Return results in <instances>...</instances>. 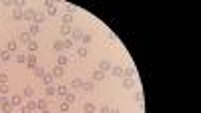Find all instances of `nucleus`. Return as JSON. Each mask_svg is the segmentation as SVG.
Instances as JSON below:
<instances>
[{
    "mask_svg": "<svg viewBox=\"0 0 201 113\" xmlns=\"http://www.w3.org/2000/svg\"><path fill=\"white\" fill-rule=\"evenodd\" d=\"M75 53H77L79 59H85L86 55H89V49H86V47H77V51H75Z\"/></svg>",
    "mask_w": 201,
    "mask_h": 113,
    "instance_id": "nucleus-19",
    "label": "nucleus"
},
{
    "mask_svg": "<svg viewBox=\"0 0 201 113\" xmlns=\"http://www.w3.org/2000/svg\"><path fill=\"white\" fill-rule=\"evenodd\" d=\"M139 109H141V111L145 113V101H139Z\"/></svg>",
    "mask_w": 201,
    "mask_h": 113,
    "instance_id": "nucleus-46",
    "label": "nucleus"
},
{
    "mask_svg": "<svg viewBox=\"0 0 201 113\" xmlns=\"http://www.w3.org/2000/svg\"><path fill=\"white\" fill-rule=\"evenodd\" d=\"M91 81H95V83L105 81V73H103V71H99V69H95V71H93V79H91Z\"/></svg>",
    "mask_w": 201,
    "mask_h": 113,
    "instance_id": "nucleus-9",
    "label": "nucleus"
},
{
    "mask_svg": "<svg viewBox=\"0 0 201 113\" xmlns=\"http://www.w3.org/2000/svg\"><path fill=\"white\" fill-rule=\"evenodd\" d=\"M10 59H12V53H8V51H0V61L2 63H10Z\"/></svg>",
    "mask_w": 201,
    "mask_h": 113,
    "instance_id": "nucleus-16",
    "label": "nucleus"
},
{
    "mask_svg": "<svg viewBox=\"0 0 201 113\" xmlns=\"http://www.w3.org/2000/svg\"><path fill=\"white\" fill-rule=\"evenodd\" d=\"M30 40H32V36H30L28 32H18V39H16V43H24V44H28Z\"/></svg>",
    "mask_w": 201,
    "mask_h": 113,
    "instance_id": "nucleus-10",
    "label": "nucleus"
},
{
    "mask_svg": "<svg viewBox=\"0 0 201 113\" xmlns=\"http://www.w3.org/2000/svg\"><path fill=\"white\" fill-rule=\"evenodd\" d=\"M82 47H86V44H89V43H91V40H93V36L91 35H82Z\"/></svg>",
    "mask_w": 201,
    "mask_h": 113,
    "instance_id": "nucleus-39",
    "label": "nucleus"
},
{
    "mask_svg": "<svg viewBox=\"0 0 201 113\" xmlns=\"http://www.w3.org/2000/svg\"><path fill=\"white\" fill-rule=\"evenodd\" d=\"M36 111H38V103H36L34 99H28L26 105L20 107V113H36Z\"/></svg>",
    "mask_w": 201,
    "mask_h": 113,
    "instance_id": "nucleus-1",
    "label": "nucleus"
},
{
    "mask_svg": "<svg viewBox=\"0 0 201 113\" xmlns=\"http://www.w3.org/2000/svg\"><path fill=\"white\" fill-rule=\"evenodd\" d=\"M38 32H40V26L38 24H34V22H30V28H28V35H38Z\"/></svg>",
    "mask_w": 201,
    "mask_h": 113,
    "instance_id": "nucleus-27",
    "label": "nucleus"
},
{
    "mask_svg": "<svg viewBox=\"0 0 201 113\" xmlns=\"http://www.w3.org/2000/svg\"><path fill=\"white\" fill-rule=\"evenodd\" d=\"M38 103V111H44V109H48V101L46 99H40V101H36Z\"/></svg>",
    "mask_w": 201,
    "mask_h": 113,
    "instance_id": "nucleus-35",
    "label": "nucleus"
},
{
    "mask_svg": "<svg viewBox=\"0 0 201 113\" xmlns=\"http://www.w3.org/2000/svg\"><path fill=\"white\" fill-rule=\"evenodd\" d=\"M82 91H86V93H93V91H95V81H85V85H82Z\"/></svg>",
    "mask_w": 201,
    "mask_h": 113,
    "instance_id": "nucleus-20",
    "label": "nucleus"
},
{
    "mask_svg": "<svg viewBox=\"0 0 201 113\" xmlns=\"http://www.w3.org/2000/svg\"><path fill=\"white\" fill-rule=\"evenodd\" d=\"M107 40H109V43H115L117 36H115V35H109V39H107Z\"/></svg>",
    "mask_w": 201,
    "mask_h": 113,
    "instance_id": "nucleus-45",
    "label": "nucleus"
},
{
    "mask_svg": "<svg viewBox=\"0 0 201 113\" xmlns=\"http://www.w3.org/2000/svg\"><path fill=\"white\" fill-rule=\"evenodd\" d=\"M111 73H113V77H123V67H113Z\"/></svg>",
    "mask_w": 201,
    "mask_h": 113,
    "instance_id": "nucleus-31",
    "label": "nucleus"
},
{
    "mask_svg": "<svg viewBox=\"0 0 201 113\" xmlns=\"http://www.w3.org/2000/svg\"><path fill=\"white\" fill-rule=\"evenodd\" d=\"M62 44H64V51H71L72 47H75V43H72L71 39H62Z\"/></svg>",
    "mask_w": 201,
    "mask_h": 113,
    "instance_id": "nucleus-34",
    "label": "nucleus"
},
{
    "mask_svg": "<svg viewBox=\"0 0 201 113\" xmlns=\"http://www.w3.org/2000/svg\"><path fill=\"white\" fill-rule=\"evenodd\" d=\"M123 77L133 79L135 77V67H125V69H123Z\"/></svg>",
    "mask_w": 201,
    "mask_h": 113,
    "instance_id": "nucleus-21",
    "label": "nucleus"
},
{
    "mask_svg": "<svg viewBox=\"0 0 201 113\" xmlns=\"http://www.w3.org/2000/svg\"><path fill=\"white\" fill-rule=\"evenodd\" d=\"M6 51H8V53H16V51H18V43H16V39H10L8 43H6Z\"/></svg>",
    "mask_w": 201,
    "mask_h": 113,
    "instance_id": "nucleus-8",
    "label": "nucleus"
},
{
    "mask_svg": "<svg viewBox=\"0 0 201 113\" xmlns=\"http://www.w3.org/2000/svg\"><path fill=\"white\" fill-rule=\"evenodd\" d=\"M8 101H10V105H12V107H22V95H12V97H8Z\"/></svg>",
    "mask_w": 201,
    "mask_h": 113,
    "instance_id": "nucleus-5",
    "label": "nucleus"
},
{
    "mask_svg": "<svg viewBox=\"0 0 201 113\" xmlns=\"http://www.w3.org/2000/svg\"><path fill=\"white\" fill-rule=\"evenodd\" d=\"M97 69L103 71V73L107 75L111 69H113V63H111V61H107V59H103V61H99V67H97Z\"/></svg>",
    "mask_w": 201,
    "mask_h": 113,
    "instance_id": "nucleus-2",
    "label": "nucleus"
},
{
    "mask_svg": "<svg viewBox=\"0 0 201 113\" xmlns=\"http://www.w3.org/2000/svg\"><path fill=\"white\" fill-rule=\"evenodd\" d=\"M109 113H121V109H119V107H111Z\"/></svg>",
    "mask_w": 201,
    "mask_h": 113,
    "instance_id": "nucleus-44",
    "label": "nucleus"
},
{
    "mask_svg": "<svg viewBox=\"0 0 201 113\" xmlns=\"http://www.w3.org/2000/svg\"><path fill=\"white\" fill-rule=\"evenodd\" d=\"M26 67L28 69H36V55H26Z\"/></svg>",
    "mask_w": 201,
    "mask_h": 113,
    "instance_id": "nucleus-7",
    "label": "nucleus"
},
{
    "mask_svg": "<svg viewBox=\"0 0 201 113\" xmlns=\"http://www.w3.org/2000/svg\"><path fill=\"white\" fill-rule=\"evenodd\" d=\"M50 75H53L54 79H62V77H64V67H58V65H57V67L53 69V73H50Z\"/></svg>",
    "mask_w": 201,
    "mask_h": 113,
    "instance_id": "nucleus-11",
    "label": "nucleus"
},
{
    "mask_svg": "<svg viewBox=\"0 0 201 113\" xmlns=\"http://www.w3.org/2000/svg\"><path fill=\"white\" fill-rule=\"evenodd\" d=\"M53 81H54V77L50 73H44V77H42V83H44V87L46 85H53Z\"/></svg>",
    "mask_w": 201,
    "mask_h": 113,
    "instance_id": "nucleus-28",
    "label": "nucleus"
},
{
    "mask_svg": "<svg viewBox=\"0 0 201 113\" xmlns=\"http://www.w3.org/2000/svg\"><path fill=\"white\" fill-rule=\"evenodd\" d=\"M82 35H85V32H82L81 28H72V35L68 36V39L72 40V43H81V39H82Z\"/></svg>",
    "mask_w": 201,
    "mask_h": 113,
    "instance_id": "nucleus-6",
    "label": "nucleus"
},
{
    "mask_svg": "<svg viewBox=\"0 0 201 113\" xmlns=\"http://www.w3.org/2000/svg\"><path fill=\"white\" fill-rule=\"evenodd\" d=\"M62 24H68V26H71V22H72V14H68V12H67V14H62Z\"/></svg>",
    "mask_w": 201,
    "mask_h": 113,
    "instance_id": "nucleus-32",
    "label": "nucleus"
},
{
    "mask_svg": "<svg viewBox=\"0 0 201 113\" xmlns=\"http://www.w3.org/2000/svg\"><path fill=\"white\" fill-rule=\"evenodd\" d=\"M4 83H8V75H6V73H0V85H4Z\"/></svg>",
    "mask_w": 201,
    "mask_h": 113,
    "instance_id": "nucleus-41",
    "label": "nucleus"
},
{
    "mask_svg": "<svg viewBox=\"0 0 201 113\" xmlns=\"http://www.w3.org/2000/svg\"><path fill=\"white\" fill-rule=\"evenodd\" d=\"M68 107H71V105H68L67 101H60V105H58V109H60V113H67V111H68Z\"/></svg>",
    "mask_w": 201,
    "mask_h": 113,
    "instance_id": "nucleus-38",
    "label": "nucleus"
},
{
    "mask_svg": "<svg viewBox=\"0 0 201 113\" xmlns=\"http://www.w3.org/2000/svg\"><path fill=\"white\" fill-rule=\"evenodd\" d=\"M64 101H67L68 105H71V103H75V101H77V95H75V93H71V91H68V93L64 95Z\"/></svg>",
    "mask_w": 201,
    "mask_h": 113,
    "instance_id": "nucleus-29",
    "label": "nucleus"
},
{
    "mask_svg": "<svg viewBox=\"0 0 201 113\" xmlns=\"http://www.w3.org/2000/svg\"><path fill=\"white\" fill-rule=\"evenodd\" d=\"M135 99H137V101H143V91H141V89L135 91Z\"/></svg>",
    "mask_w": 201,
    "mask_h": 113,
    "instance_id": "nucleus-40",
    "label": "nucleus"
},
{
    "mask_svg": "<svg viewBox=\"0 0 201 113\" xmlns=\"http://www.w3.org/2000/svg\"><path fill=\"white\" fill-rule=\"evenodd\" d=\"M36 12H38V10H34V8H26V10H24V20H28V22H34V20H36Z\"/></svg>",
    "mask_w": 201,
    "mask_h": 113,
    "instance_id": "nucleus-4",
    "label": "nucleus"
},
{
    "mask_svg": "<svg viewBox=\"0 0 201 113\" xmlns=\"http://www.w3.org/2000/svg\"><path fill=\"white\" fill-rule=\"evenodd\" d=\"M82 85H85V81H82V79H72L71 89H75V91H77V89H82Z\"/></svg>",
    "mask_w": 201,
    "mask_h": 113,
    "instance_id": "nucleus-24",
    "label": "nucleus"
},
{
    "mask_svg": "<svg viewBox=\"0 0 201 113\" xmlns=\"http://www.w3.org/2000/svg\"><path fill=\"white\" fill-rule=\"evenodd\" d=\"M26 49L30 51V55H34V51H38V43H36V40L32 39V40H30L28 44H26Z\"/></svg>",
    "mask_w": 201,
    "mask_h": 113,
    "instance_id": "nucleus-25",
    "label": "nucleus"
},
{
    "mask_svg": "<svg viewBox=\"0 0 201 113\" xmlns=\"http://www.w3.org/2000/svg\"><path fill=\"white\" fill-rule=\"evenodd\" d=\"M60 35L64 36V39H68V36L72 35V26H68V24H60Z\"/></svg>",
    "mask_w": 201,
    "mask_h": 113,
    "instance_id": "nucleus-13",
    "label": "nucleus"
},
{
    "mask_svg": "<svg viewBox=\"0 0 201 113\" xmlns=\"http://www.w3.org/2000/svg\"><path fill=\"white\" fill-rule=\"evenodd\" d=\"M58 113H60V111H58Z\"/></svg>",
    "mask_w": 201,
    "mask_h": 113,
    "instance_id": "nucleus-48",
    "label": "nucleus"
},
{
    "mask_svg": "<svg viewBox=\"0 0 201 113\" xmlns=\"http://www.w3.org/2000/svg\"><path fill=\"white\" fill-rule=\"evenodd\" d=\"M67 93H68V87H67V85H58V87H57V95H58V97L64 99V95H67Z\"/></svg>",
    "mask_w": 201,
    "mask_h": 113,
    "instance_id": "nucleus-23",
    "label": "nucleus"
},
{
    "mask_svg": "<svg viewBox=\"0 0 201 113\" xmlns=\"http://www.w3.org/2000/svg\"><path fill=\"white\" fill-rule=\"evenodd\" d=\"M38 113H50V111H48V109H44V111H38Z\"/></svg>",
    "mask_w": 201,
    "mask_h": 113,
    "instance_id": "nucleus-47",
    "label": "nucleus"
},
{
    "mask_svg": "<svg viewBox=\"0 0 201 113\" xmlns=\"http://www.w3.org/2000/svg\"><path fill=\"white\" fill-rule=\"evenodd\" d=\"M53 49L58 51V53H62V51H64V44H62V40H54V43H53Z\"/></svg>",
    "mask_w": 201,
    "mask_h": 113,
    "instance_id": "nucleus-30",
    "label": "nucleus"
},
{
    "mask_svg": "<svg viewBox=\"0 0 201 113\" xmlns=\"http://www.w3.org/2000/svg\"><path fill=\"white\" fill-rule=\"evenodd\" d=\"M123 89H127V91H131V89H135V81L133 79H127V77H123Z\"/></svg>",
    "mask_w": 201,
    "mask_h": 113,
    "instance_id": "nucleus-14",
    "label": "nucleus"
},
{
    "mask_svg": "<svg viewBox=\"0 0 201 113\" xmlns=\"http://www.w3.org/2000/svg\"><path fill=\"white\" fill-rule=\"evenodd\" d=\"M57 65H58V67H64V65H68V57H67L64 53H60V55H58V59H57Z\"/></svg>",
    "mask_w": 201,
    "mask_h": 113,
    "instance_id": "nucleus-18",
    "label": "nucleus"
},
{
    "mask_svg": "<svg viewBox=\"0 0 201 113\" xmlns=\"http://www.w3.org/2000/svg\"><path fill=\"white\" fill-rule=\"evenodd\" d=\"M44 73H46V71H44L42 67H36V69H34V77H38V79H42Z\"/></svg>",
    "mask_w": 201,
    "mask_h": 113,
    "instance_id": "nucleus-37",
    "label": "nucleus"
},
{
    "mask_svg": "<svg viewBox=\"0 0 201 113\" xmlns=\"http://www.w3.org/2000/svg\"><path fill=\"white\" fill-rule=\"evenodd\" d=\"M24 97H26V99H32L34 97V87H32V85H26V87H24Z\"/></svg>",
    "mask_w": 201,
    "mask_h": 113,
    "instance_id": "nucleus-17",
    "label": "nucleus"
},
{
    "mask_svg": "<svg viewBox=\"0 0 201 113\" xmlns=\"http://www.w3.org/2000/svg\"><path fill=\"white\" fill-rule=\"evenodd\" d=\"M16 63L26 65V55H24V53H16Z\"/></svg>",
    "mask_w": 201,
    "mask_h": 113,
    "instance_id": "nucleus-33",
    "label": "nucleus"
},
{
    "mask_svg": "<svg viewBox=\"0 0 201 113\" xmlns=\"http://www.w3.org/2000/svg\"><path fill=\"white\" fill-rule=\"evenodd\" d=\"M44 95H46V97H54V95H57V87L46 85V87H44Z\"/></svg>",
    "mask_w": 201,
    "mask_h": 113,
    "instance_id": "nucleus-22",
    "label": "nucleus"
},
{
    "mask_svg": "<svg viewBox=\"0 0 201 113\" xmlns=\"http://www.w3.org/2000/svg\"><path fill=\"white\" fill-rule=\"evenodd\" d=\"M8 91H10V87H8V83H4V85H0V95H2V97H6V95H8Z\"/></svg>",
    "mask_w": 201,
    "mask_h": 113,
    "instance_id": "nucleus-36",
    "label": "nucleus"
},
{
    "mask_svg": "<svg viewBox=\"0 0 201 113\" xmlns=\"http://www.w3.org/2000/svg\"><path fill=\"white\" fill-rule=\"evenodd\" d=\"M109 105H100V107H99V113H109Z\"/></svg>",
    "mask_w": 201,
    "mask_h": 113,
    "instance_id": "nucleus-42",
    "label": "nucleus"
},
{
    "mask_svg": "<svg viewBox=\"0 0 201 113\" xmlns=\"http://www.w3.org/2000/svg\"><path fill=\"white\" fill-rule=\"evenodd\" d=\"M44 10H46V12H44L46 16H54V14L58 12V10H57V4H54V2H44Z\"/></svg>",
    "mask_w": 201,
    "mask_h": 113,
    "instance_id": "nucleus-3",
    "label": "nucleus"
},
{
    "mask_svg": "<svg viewBox=\"0 0 201 113\" xmlns=\"http://www.w3.org/2000/svg\"><path fill=\"white\" fill-rule=\"evenodd\" d=\"M82 111H85V113H95L97 111V105L91 103V101H86V103L82 105Z\"/></svg>",
    "mask_w": 201,
    "mask_h": 113,
    "instance_id": "nucleus-15",
    "label": "nucleus"
},
{
    "mask_svg": "<svg viewBox=\"0 0 201 113\" xmlns=\"http://www.w3.org/2000/svg\"><path fill=\"white\" fill-rule=\"evenodd\" d=\"M44 20H46V14H44V12H36V20H34V24H42Z\"/></svg>",
    "mask_w": 201,
    "mask_h": 113,
    "instance_id": "nucleus-26",
    "label": "nucleus"
},
{
    "mask_svg": "<svg viewBox=\"0 0 201 113\" xmlns=\"http://www.w3.org/2000/svg\"><path fill=\"white\" fill-rule=\"evenodd\" d=\"M12 18H14V20H24V8H16V6H14V10H12Z\"/></svg>",
    "mask_w": 201,
    "mask_h": 113,
    "instance_id": "nucleus-12",
    "label": "nucleus"
},
{
    "mask_svg": "<svg viewBox=\"0 0 201 113\" xmlns=\"http://www.w3.org/2000/svg\"><path fill=\"white\" fill-rule=\"evenodd\" d=\"M75 10H77V6H72V4H67V12H68V14H72Z\"/></svg>",
    "mask_w": 201,
    "mask_h": 113,
    "instance_id": "nucleus-43",
    "label": "nucleus"
}]
</instances>
